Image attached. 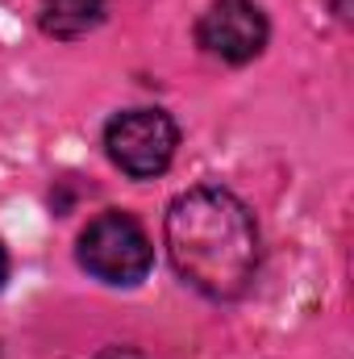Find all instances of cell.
<instances>
[{
    "mask_svg": "<svg viewBox=\"0 0 354 359\" xmlns=\"http://www.w3.org/2000/svg\"><path fill=\"white\" fill-rule=\"evenodd\" d=\"M80 268L88 271L92 280L113 284V288H134L142 284L150 268H155V247L150 234L142 230V222L125 209H108L96 213L76 247Z\"/></svg>",
    "mask_w": 354,
    "mask_h": 359,
    "instance_id": "obj_2",
    "label": "cell"
},
{
    "mask_svg": "<svg viewBox=\"0 0 354 359\" xmlns=\"http://www.w3.org/2000/svg\"><path fill=\"white\" fill-rule=\"evenodd\" d=\"M176 276L208 301H238L259 276V226L250 205L225 184L179 192L163 217Z\"/></svg>",
    "mask_w": 354,
    "mask_h": 359,
    "instance_id": "obj_1",
    "label": "cell"
},
{
    "mask_svg": "<svg viewBox=\"0 0 354 359\" xmlns=\"http://www.w3.org/2000/svg\"><path fill=\"white\" fill-rule=\"evenodd\" d=\"M176 147L179 126L171 121V113H163L155 104L121 109L104 126V151H108L113 168H121L129 180L163 176L176 159Z\"/></svg>",
    "mask_w": 354,
    "mask_h": 359,
    "instance_id": "obj_3",
    "label": "cell"
},
{
    "mask_svg": "<svg viewBox=\"0 0 354 359\" xmlns=\"http://www.w3.org/2000/svg\"><path fill=\"white\" fill-rule=\"evenodd\" d=\"M104 13H108V0H42L38 4V25H42L46 38L76 42V38H88L104 21Z\"/></svg>",
    "mask_w": 354,
    "mask_h": 359,
    "instance_id": "obj_5",
    "label": "cell"
},
{
    "mask_svg": "<svg viewBox=\"0 0 354 359\" xmlns=\"http://www.w3.org/2000/svg\"><path fill=\"white\" fill-rule=\"evenodd\" d=\"M334 13H338L342 21H351V8H346V0H334Z\"/></svg>",
    "mask_w": 354,
    "mask_h": 359,
    "instance_id": "obj_8",
    "label": "cell"
},
{
    "mask_svg": "<svg viewBox=\"0 0 354 359\" xmlns=\"http://www.w3.org/2000/svg\"><path fill=\"white\" fill-rule=\"evenodd\" d=\"M267 38H271V25L255 0H213L196 21L200 50L234 67L259 59L267 50Z\"/></svg>",
    "mask_w": 354,
    "mask_h": 359,
    "instance_id": "obj_4",
    "label": "cell"
},
{
    "mask_svg": "<svg viewBox=\"0 0 354 359\" xmlns=\"http://www.w3.org/2000/svg\"><path fill=\"white\" fill-rule=\"evenodd\" d=\"M4 280H8V251H4V243H0V288H4Z\"/></svg>",
    "mask_w": 354,
    "mask_h": 359,
    "instance_id": "obj_7",
    "label": "cell"
},
{
    "mask_svg": "<svg viewBox=\"0 0 354 359\" xmlns=\"http://www.w3.org/2000/svg\"><path fill=\"white\" fill-rule=\"evenodd\" d=\"M92 359H142V355L129 351V347H108V351H100V355H92Z\"/></svg>",
    "mask_w": 354,
    "mask_h": 359,
    "instance_id": "obj_6",
    "label": "cell"
}]
</instances>
